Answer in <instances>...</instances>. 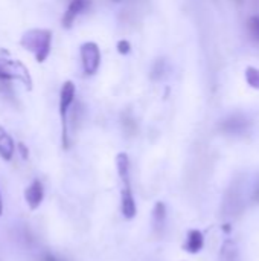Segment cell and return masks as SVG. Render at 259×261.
Here are the masks:
<instances>
[{
  "label": "cell",
  "mask_w": 259,
  "mask_h": 261,
  "mask_svg": "<svg viewBox=\"0 0 259 261\" xmlns=\"http://www.w3.org/2000/svg\"><path fill=\"white\" fill-rule=\"evenodd\" d=\"M21 47H24L27 52L34 55V58L38 63H43L47 60L52 47V31L49 29H40L34 28L26 31L20 38Z\"/></svg>",
  "instance_id": "cell-1"
},
{
  "label": "cell",
  "mask_w": 259,
  "mask_h": 261,
  "mask_svg": "<svg viewBox=\"0 0 259 261\" xmlns=\"http://www.w3.org/2000/svg\"><path fill=\"white\" fill-rule=\"evenodd\" d=\"M11 80H17L23 83L27 89L32 87L31 73L21 61L9 57H0V81H11Z\"/></svg>",
  "instance_id": "cell-2"
},
{
  "label": "cell",
  "mask_w": 259,
  "mask_h": 261,
  "mask_svg": "<svg viewBox=\"0 0 259 261\" xmlns=\"http://www.w3.org/2000/svg\"><path fill=\"white\" fill-rule=\"evenodd\" d=\"M75 84L72 81H64L61 92H60V118H61V125H63V145L67 148L69 147V127H67V115L69 110L75 101Z\"/></svg>",
  "instance_id": "cell-3"
},
{
  "label": "cell",
  "mask_w": 259,
  "mask_h": 261,
  "mask_svg": "<svg viewBox=\"0 0 259 261\" xmlns=\"http://www.w3.org/2000/svg\"><path fill=\"white\" fill-rule=\"evenodd\" d=\"M81 61L85 75H95L101 64L99 46L93 41H87L81 46Z\"/></svg>",
  "instance_id": "cell-4"
},
{
  "label": "cell",
  "mask_w": 259,
  "mask_h": 261,
  "mask_svg": "<svg viewBox=\"0 0 259 261\" xmlns=\"http://www.w3.org/2000/svg\"><path fill=\"white\" fill-rule=\"evenodd\" d=\"M89 6H90V0H72V2L69 3L67 9H66V12H64L63 26H64V28H70V26L75 23L76 17H78L81 12H84Z\"/></svg>",
  "instance_id": "cell-5"
},
{
  "label": "cell",
  "mask_w": 259,
  "mask_h": 261,
  "mask_svg": "<svg viewBox=\"0 0 259 261\" xmlns=\"http://www.w3.org/2000/svg\"><path fill=\"white\" fill-rule=\"evenodd\" d=\"M121 210L125 219H133L136 216V202L133 197V191H131V185H125L122 187V193H121Z\"/></svg>",
  "instance_id": "cell-6"
},
{
  "label": "cell",
  "mask_w": 259,
  "mask_h": 261,
  "mask_svg": "<svg viewBox=\"0 0 259 261\" xmlns=\"http://www.w3.org/2000/svg\"><path fill=\"white\" fill-rule=\"evenodd\" d=\"M249 122L244 116L241 115H234L231 118H227L226 121H223V124L220 125V128L229 135H240L244 133V130L247 128Z\"/></svg>",
  "instance_id": "cell-7"
},
{
  "label": "cell",
  "mask_w": 259,
  "mask_h": 261,
  "mask_svg": "<svg viewBox=\"0 0 259 261\" xmlns=\"http://www.w3.org/2000/svg\"><path fill=\"white\" fill-rule=\"evenodd\" d=\"M24 197H26V202L29 205L31 210H37L40 206V203L43 202V197H44V190H43V185L38 182V180H34L26 193H24Z\"/></svg>",
  "instance_id": "cell-8"
},
{
  "label": "cell",
  "mask_w": 259,
  "mask_h": 261,
  "mask_svg": "<svg viewBox=\"0 0 259 261\" xmlns=\"http://www.w3.org/2000/svg\"><path fill=\"white\" fill-rule=\"evenodd\" d=\"M165 222H166V208L162 202H157L154 206V211H153V228L157 236H160L163 232Z\"/></svg>",
  "instance_id": "cell-9"
},
{
  "label": "cell",
  "mask_w": 259,
  "mask_h": 261,
  "mask_svg": "<svg viewBox=\"0 0 259 261\" xmlns=\"http://www.w3.org/2000/svg\"><path fill=\"white\" fill-rule=\"evenodd\" d=\"M116 165H118V173L122 180V187L131 185L130 184V159L127 153H119L116 158Z\"/></svg>",
  "instance_id": "cell-10"
},
{
  "label": "cell",
  "mask_w": 259,
  "mask_h": 261,
  "mask_svg": "<svg viewBox=\"0 0 259 261\" xmlns=\"http://www.w3.org/2000/svg\"><path fill=\"white\" fill-rule=\"evenodd\" d=\"M203 245H205V239H203V234L200 231H189L188 234V239H186V245H185V249L191 254H197L203 249Z\"/></svg>",
  "instance_id": "cell-11"
},
{
  "label": "cell",
  "mask_w": 259,
  "mask_h": 261,
  "mask_svg": "<svg viewBox=\"0 0 259 261\" xmlns=\"http://www.w3.org/2000/svg\"><path fill=\"white\" fill-rule=\"evenodd\" d=\"M14 154V141L12 138L0 127V156L9 161Z\"/></svg>",
  "instance_id": "cell-12"
},
{
  "label": "cell",
  "mask_w": 259,
  "mask_h": 261,
  "mask_svg": "<svg viewBox=\"0 0 259 261\" xmlns=\"http://www.w3.org/2000/svg\"><path fill=\"white\" fill-rule=\"evenodd\" d=\"M220 261H238V251H237V245L234 242L229 240L223 245Z\"/></svg>",
  "instance_id": "cell-13"
},
{
  "label": "cell",
  "mask_w": 259,
  "mask_h": 261,
  "mask_svg": "<svg viewBox=\"0 0 259 261\" xmlns=\"http://www.w3.org/2000/svg\"><path fill=\"white\" fill-rule=\"evenodd\" d=\"M246 81L252 89L259 90V69L253 67V66H249L246 69Z\"/></svg>",
  "instance_id": "cell-14"
},
{
  "label": "cell",
  "mask_w": 259,
  "mask_h": 261,
  "mask_svg": "<svg viewBox=\"0 0 259 261\" xmlns=\"http://www.w3.org/2000/svg\"><path fill=\"white\" fill-rule=\"evenodd\" d=\"M247 24H249V31H250V34L255 37V40H258L259 41V15L250 17Z\"/></svg>",
  "instance_id": "cell-15"
},
{
  "label": "cell",
  "mask_w": 259,
  "mask_h": 261,
  "mask_svg": "<svg viewBox=\"0 0 259 261\" xmlns=\"http://www.w3.org/2000/svg\"><path fill=\"white\" fill-rule=\"evenodd\" d=\"M130 49H131V46H130V43H128L127 40L118 41V52H119L121 55H127V54L130 52Z\"/></svg>",
  "instance_id": "cell-16"
},
{
  "label": "cell",
  "mask_w": 259,
  "mask_h": 261,
  "mask_svg": "<svg viewBox=\"0 0 259 261\" xmlns=\"http://www.w3.org/2000/svg\"><path fill=\"white\" fill-rule=\"evenodd\" d=\"M43 261H63V260H60L58 257H55V255H52V254H46V255L43 257Z\"/></svg>",
  "instance_id": "cell-17"
},
{
  "label": "cell",
  "mask_w": 259,
  "mask_h": 261,
  "mask_svg": "<svg viewBox=\"0 0 259 261\" xmlns=\"http://www.w3.org/2000/svg\"><path fill=\"white\" fill-rule=\"evenodd\" d=\"M253 202H255V203H259V184L256 185L255 193H253Z\"/></svg>",
  "instance_id": "cell-18"
},
{
  "label": "cell",
  "mask_w": 259,
  "mask_h": 261,
  "mask_svg": "<svg viewBox=\"0 0 259 261\" xmlns=\"http://www.w3.org/2000/svg\"><path fill=\"white\" fill-rule=\"evenodd\" d=\"M2 211H3V203H2V196H0V216H2Z\"/></svg>",
  "instance_id": "cell-19"
},
{
  "label": "cell",
  "mask_w": 259,
  "mask_h": 261,
  "mask_svg": "<svg viewBox=\"0 0 259 261\" xmlns=\"http://www.w3.org/2000/svg\"><path fill=\"white\" fill-rule=\"evenodd\" d=\"M114 2H119V0H114Z\"/></svg>",
  "instance_id": "cell-20"
}]
</instances>
